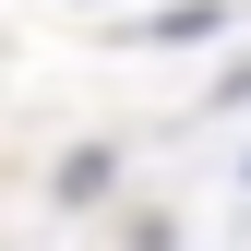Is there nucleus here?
<instances>
[{
  "label": "nucleus",
  "instance_id": "obj_1",
  "mask_svg": "<svg viewBox=\"0 0 251 251\" xmlns=\"http://www.w3.org/2000/svg\"><path fill=\"white\" fill-rule=\"evenodd\" d=\"M96 192H120V155H108V144H84L72 168H60V203H96Z\"/></svg>",
  "mask_w": 251,
  "mask_h": 251
},
{
  "label": "nucleus",
  "instance_id": "obj_2",
  "mask_svg": "<svg viewBox=\"0 0 251 251\" xmlns=\"http://www.w3.org/2000/svg\"><path fill=\"white\" fill-rule=\"evenodd\" d=\"M215 24H227V12H215V0H168V12L144 24V36H168V48H179V36H215Z\"/></svg>",
  "mask_w": 251,
  "mask_h": 251
}]
</instances>
